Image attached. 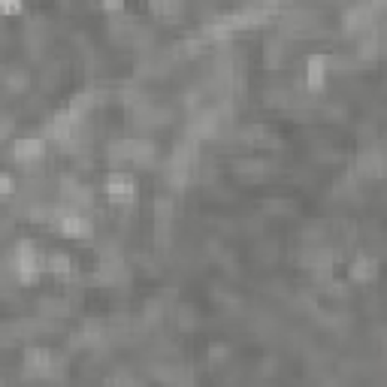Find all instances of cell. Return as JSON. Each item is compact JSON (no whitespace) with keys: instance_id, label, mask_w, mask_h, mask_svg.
Listing matches in <instances>:
<instances>
[{"instance_id":"4fadbf2b","label":"cell","mask_w":387,"mask_h":387,"mask_svg":"<svg viewBox=\"0 0 387 387\" xmlns=\"http://www.w3.org/2000/svg\"><path fill=\"white\" fill-rule=\"evenodd\" d=\"M4 85L9 94H24V88H28V73L24 70H9L4 76Z\"/></svg>"},{"instance_id":"5b68a950","label":"cell","mask_w":387,"mask_h":387,"mask_svg":"<svg viewBox=\"0 0 387 387\" xmlns=\"http://www.w3.org/2000/svg\"><path fill=\"white\" fill-rule=\"evenodd\" d=\"M354 170H357V176H363V179H381L387 173V154L378 146H366L363 151L357 154Z\"/></svg>"},{"instance_id":"8992f818","label":"cell","mask_w":387,"mask_h":387,"mask_svg":"<svg viewBox=\"0 0 387 387\" xmlns=\"http://www.w3.org/2000/svg\"><path fill=\"white\" fill-rule=\"evenodd\" d=\"M43 158H46V139H40V136H24L12 146V161L21 164V166L36 164Z\"/></svg>"},{"instance_id":"9c48e42d","label":"cell","mask_w":387,"mask_h":387,"mask_svg":"<svg viewBox=\"0 0 387 387\" xmlns=\"http://www.w3.org/2000/svg\"><path fill=\"white\" fill-rule=\"evenodd\" d=\"M158 161V146L151 139H131V164L134 166H151Z\"/></svg>"},{"instance_id":"9a60e30c","label":"cell","mask_w":387,"mask_h":387,"mask_svg":"<svg viewBox=\"0 0 387 387\" xmlns=\"http://www.w3.org/2000/svg\"><path fill=\"white\" fill-rule=\"evenodd\" d=\"M0 191H4V200H12V176L4 173V179H0Z\"/></svg>"},{"instance_id":"7a4b0ae2","label":"cell","mask_w":387,"mask_h":387,"mask_svg":"<svg viewBox=\"0 0 387 387\" xmlns=\"http://www.w3.org/2000/svg\"><path fill=\"white\" fill-rule=\"evenodd\" d=\"M103 194L112 206H131L136 200V182L131 173H121V170H112L106 176V185H103Z\"/></svg>"},{"instance_id":"8fae6325","label":"cell","mask_w":387,"mask_h":387,"mask_svg":"<svg viewBox=\"0 0 387 387\" xmlns=\"http://www.w3.org/2000/svg\"><path fill=\"white\" fill-rule=\"evenodd\" d=\"M46 269L51 276H70V269H73V257L67 254V251H51V254H46Z\"/></svg>"},{"instance_id":"3957f363","label":"cell","mask_w":387,"mask_h":387,"mask_svg":"<svg viewBox=\"0 0 387 387\" xmlns=\"http://www.w3.org/2000/svg\"><path fill=\"white\" fill-rule=\"evenodd\" d=\"M58 360L49 348H28L24 351V372L31 378H58Z\"/></svg>"},{"instance_id":"5bb4252c","label":"cell","mask_w":387,"mask_h":387,"mask_svg":"<svg viewBox=\"0 0 387 387\" xmlns=\"http://www.w3.org/2000/svg\"><path fill=\"white\" fill-rule=\"evenodd\" d=\"M0 9H4L6 16H21V12H24V0H0Z\"/></svg>"},{"instance_id":"ba28073f","label":"cell","mask_w":387,"mask_h":387,"mask_svg":"<svg viewBox=\"0 0 387 387\" xmlns=\"http://www.w3.org/2000/svg\"><path fill=\"white\" fill-rule=\"evenodd\" d=\"M378 276V261L369 254H357L351 266H348V278L357 281V285H369V281H376Z\"/></svg>"},{"instance_id":"7c38bea8","label":"cell","mask_w":387,"mask_h":387,"mask_svg":"<svg viewBox=\"0 0 387 387\" xmlns=\"http://www.w3.org/2000/svg\"><path fill=\"white\" fill-rule=\"evenodd\" d=\"M97 106V97L94 94H88V91H82V94H76L73 100H70V106H67V112L73 115L76 121H85V115L91 112Z\"/></svg>"},{"instance_id":"52a82bcc","label":"cell","mask_w":387,"mask_h":387,"mask_svg":"<svg viewBox=\"0 0 387 387\" xmlns=\"http://www.w3.org/2000/svg\"><path fill=\"white\" fill-rule=\"evenodd\" d=\"M324 82H327V55H308V61H306V88H308V94L324 91Z\"/></svg>"},{"instance_id":"30bf717a","label":"cell","mask_w":387,"mask_h":387,"mask_svg":"<svg viewBox=\"0 0 387 387\" xmlns=\"http://www.w3.org/2000/svg\"><path fill=\"white\" fill-rule=\"evenodd\" d=\"M149 9H151L154 19L170 21V19H176L179 12H182V0H149Z\"/></svg>"},{"instance_id":"6da1fadb","label":"cell","mask_w":387,"mask_h":387,"mask_svg":"<svg viewBox=\"0 0 387 387\" xmlns=\"http://www.w3.org/2000/svg\"><path fill=\"white\" fill-rule=\"evenodd\" d=\"M6 269H9V273H16L21 288H31V285L40 281V273L46 269V257L36 251L28 239H21L16 245V251H12V261H9Z\"/></svg>"},{"instance_id":"277c9868","label":"cell","mask_w":387,"mask_h":387,"mask_svg":"<svg viewBox=\"0 0 387 387\" xmlns=\"http://www.w3.org/2000/svg\"><path fill=\"white\" fill-rule=\"evenodd\" d=\"M372 24H376V9H372L369 4H354L342 12V31L348 36L363 34V31L372 28Z\"/></svg>"},{"instance_id":"2e32d148","label":"cell","mask_w":387,"mask_h":387,"mask_svg":"<svg viewBox=\"0 0 387 387\" xmlns=\"http://www.w3.org/2000/svg\"><path fill=\"white\" fill-rule=\"evenodd\" d=\"M100 4H103L106 12H121L124 9V0H100Z\"/></svg>"}]
</instances>
